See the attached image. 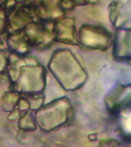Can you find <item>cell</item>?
Returning a JSON list of instances; mask_svg holds the SVG:
<instances>
[{
  "mask_svg": "<svg viewBox=\"0 0 131 147\" xmlns=\"http://www.w3.org/2000/svg\"><path fill=\"white\" fill-rule=\"evenodd\" d=\"M51 68L60 85L68 91H75L83 86L88 75L71 51L58 50L53 57Z\"/></svg>",
  "mask_w": 131,
  "mask_h": 147,
  "instance_id": "cell-1",
  "label": "cell"
},
{
  "mask_svg": "<svg viewBox=\"0 0 131 147\" xmlns=\"http://www.w3.org/2000/svg\"><path fill=\"white\" fill-rule=\"evenodd\" d=\"M107 111L115 115L131 106V83L118 84L107 93L104 99Z\"/></svg>",
  "mask_w": 131,
  "mask_h": 147,
  "instance_id": "cell-4",
  "label": "cell"
},
{
  "mask_svg": "<svg viewBox=\"0 0 131 147\" xmlns=\"http://www.w3.org/2000/svg\"><path fill=\"white\" fill-rule=\"evenodd\" d=\"M97 0H60L64 11L72 10L76 7L96 3Z\"/></svg>",
  "mask_w": 131,
  "mask_h": 147,
  "instance_id": "cell-8",
  "label": "cell"
},
{
  "mask_svg": "<svg viewBox=\"0 0 131 147\" xmlns=\"http://www.w3.org/2000/svg\"><path fill=\"white\" fill-rule=\"evenodd\" d=\"M54 30L55 38L58 42L69 45H79L76 22L73 18L63 16L59 18Z\"/></svg>",
  "mask_w": 131,
  "mask_h": 147,
  "instance_id": "cell-6",
  "label": "cell"
},
{
  "mask_svg": "<svg viewBox=\"0 0 131 147\" xmlns=\"http://www.w3.org/2000/svg\"><path fill=\"white\" fill-rule=\"evenodd\" d=\"M73 111L71 101L67 96L56 100L48 109L46 128L53 129L68 123Z\"/></svg>",
  "mask_w": 131,
  "mask_h": 147,
  "instance_id": "cell-3",
  "label": "cell"
},
{
  "mask_svg": "<svg viewBox=\"0 0 131 147\" xmlns=\"http://www.w3.org/2000/svg\"><path fill=\"white\" fill-rule=\"evenodd\" d=\"M112 34L103 27L83 24L78 31L79 45L87 49L105 51L112 46Z\"/></svg>",
  "mask_w": 131,
  "mask_h": 147,
  "instance_id": "cell-2",
  "label": "cell"
},
{
  "mask_svg": "<svg viewBox=\"0 0 131 147\" xmlns=\"http://www.w3.org/2000/svg\"><path fill=\"white\" fill-rule=\"evenodd\" d=\"M115 116L117 119L121 134L125 139L131 140V106L119 112Z\"/></svg>",
  "mask_w": 131,
  "mask_h": 147,
  "instance_id": "cell-7",
  "label": "cell"
},
{
  "mask_svg": "<svg viewBox=\"0 0 131 147\" xmlns=\"http://www.w3.org/2000/svg\"><path fill=\"white\" fill-rule=\"evenodd\" d=\"M113 56L120 62L131 63V28L118 27L113 39Z\"/></svg>",
  "mask_w": 131,
  "mask_h": 147,
  "instance_id": "cell-5",
  "label": "cell"
}]
</instances>
